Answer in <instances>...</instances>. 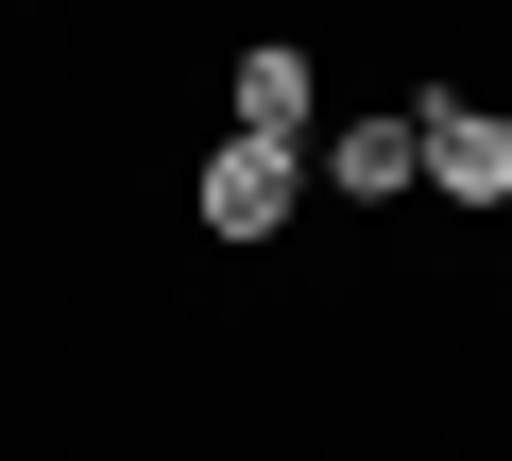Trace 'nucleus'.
I'll return each instance as SVG.
<instances>
[{
    "mask_svg": "<svg viewBox=\"0 0 512 461\" xmlns=\"http://www.w3.org/2000/svg\"><path fill=\"white\" fill-rule=\"evenodd\" d=\"M291 205H308V154H291V137H222V154H205V240H239V257H256Z\"/></svg>",
    "mask_w": 512,
    "mask_h": 461,
    "instance_id": "nucleus-1",
    "label": "nucleus"
},
{
    "mask_svg": "<svg viewBox=\"0 0 512 461\" xmlns=\"http://www.w3.org/2000/svg\"><path fill=\"white\" fill-rule=\"evenodd\" d=\"M410 120H427V188H444V205H512V120H495V103L427 86Z\"/></svg>",
    "mask_w": 512,
    "mask_h": 461,
    "instance_id": "nucleus-2",
    "label": "nucleus"
},
{
    "mask_svg": "<svg viewBox=\"0 0 512 461\" xmlns=\"http://www.w3.org/2000/svg\"><path fill=\"white\" fill-rule=\"evenodd\" d=\"M325 188H342V205L427 188V120H410V103H393V120H342V137H325Z\"/></svg>",
    "mask_w": 512,
    "mask_h": 461,
    "instance_id": "nucleus-3",
    "label": "nucleus"
},
{
    "mask_svg": "<svg viewBox=\"0 0 512 461\" xmlns=\"http://www.w3.org/2000/svg\"><path fill=\"white\" fill-rule=\"evenodd\" d=\"M308 120H325V69H308L291 35H256V52H239V137H308Z\"/></svg>",
    "mask_w": 512,
    "mask_h": 461,
    "instance_id": "nucleus-4",
    "label": "nucleus"
}]
</instances>
